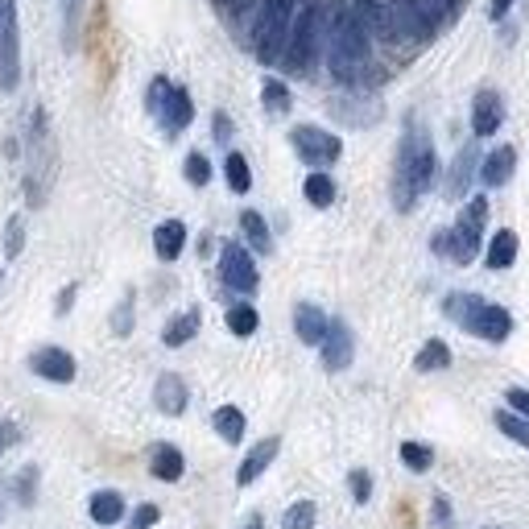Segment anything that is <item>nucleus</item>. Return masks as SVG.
<instances>
[{
	"instance_id": "nucleus-14",
	"label": "nucleus",
	"mask_w": 529,
	"mask_h": 529,
	"mask_svg": "<svg viewBox=\"0 0 529 529\" xmlns=\"http://www.w3.org/2000/svg\"><path fill=\"white\" fill-rule=\"evenodd\" d=\"M278 451H281V439H260L257 447L244 455V463H240V472H236V484L240 488H249L252 480H260V472L278 459Z\"/></svg>"
},
{
	"instance_id": "nucleus-12",
	"label": "nucleus",
	"mask_w": 529,
	"mask_h": 529,
	"mask_svg": "<svg viewBox=\"0 0 529 529\" xmlns=\"http://www.w3.org/2000/svg\"><path fill=\"white\" fill-rule=\"evenodd\" d=\"M158 120H162L166 133H182V128L195 120V104H190V91L187 87H170V96H166L162 112H158Z\"/></svg>"
},
{
	"instance_id": "nucleus-20",
	"label": "nucleus",
	"mask_w": 529,
	"mask_h": 529,
	"mask_svg": "<svg viewBox=\"0 0 529 529\" xmlns=\"http://www.w3.org/2000/svg\"><path fill=\"white\" fill-rule=\"evenodd\" d=\"M484 219H488V198H472V203L463 207V216H459L455 232L463 236L472 249H480V236H484Z\"/></svg>"
},
{
	"instance_id": "nucleus-27",
	"label": "nucleus",
	"mask_w": 529,
	"mask_h": 529,
	"mask_svg": "<svg viewBox=\"0 0 529 529\" xmlns=\"http://www.w3.org/2000/svg\"><path fill=\"white\" fill-rule=\"evenodd\" d=\"M413 5H418V13L431 21L434 29L451 25V21L459 17V0H413Z\"/></svg>"
},
{
	"instance_id": "nucleus-33",
	"label": "nucleus",
	"mask_w": 529,
	"mask_h": 529,
	"mask_svg": "<svg viewBox=\"0 0 529 529\" xmlns=\"http://www.w3.org/2000/svg\"><path fill=\"white\" fill-rule=\"evenodd\" d=\"M314 517H319L314 501H298V504H290V509H286L281 529H314Z\"/></svg>"
},
{
	"instance_id": "nucleus-15",
	"label": "nucleus",
	"mask_w": 529,
	"mask_h": 529,
	"mask_svg": "<svg viewBox=\"0 0 529 529\" xmlns=\"http://www.w3.org/2000/svg\"><path fill=\"white\" fill-rule=\"evenodd\" d=\"M153 402H158V410H162V413L178 418V413L187 410V381L174 377V372H162L158 385H153Z\"/></svg>"
},
{
	"instance_id": "nucleus-40",
	"label": "nucleus",
	"mask_w": 529,
	"mask_h": 529,
	"mask_svg": "<svg viewBox=\"0 0 529 529\" xmlns=\"http://www.w3.org/2000/svg\"><path fill=\"white\" fill-rule=\"evenodd\" d=\"M21 244H25V232H21V219H9V236H5V257H17Z\"/></svg>"
},
{
	"instance_id": "nucleus-21",
	"label": "nucleus",
	"mask_w": 529,
	"mask_h": 529,
	"mask_svg": "<svg viewBox=\"0 0 529 529\" xmlns=\"http://www.w3.org/2000/svg\"><path fill=\"white\" fill-rule=\"evenodd\" d=\"M87 513H91V521H96V525H117V521L125 517V496L112 493V488H104V493L91 496Z\"/></svg>"
},
{
	"instance_id": "nucleus-10",
	"label": "nucleus",
	"mask_w": 529,
	"mask_h": 529,
	"mask_svg": "<svg viewBox=\"0 0 529 529\" xmlns=\"http://www.w3.org/2000/svg\"><path fill=\"white\" fill-rule=\"evenodd\" d=\"M29 368L42 381H55V385H71L75 381V356L66 348H37L29 356Z\"/></svg>"
},
{
	"instance_id": "nucleus-31",
	"label": "nucleus",
	"mask_w": 529,
	"mask_h": 529,
	"mask_svg": "<svg viewBox=\"0 0 529 529\" xmlns=\"http://www.w3.org/2000/svg\"><path fill=\"white\" fill-rule=\"evenodd\" d=\"M224 174H228V187H232L236 195H249V187H252V174H249V162H244V153H228Z\"/></svg>"
},
{
	"instance_id": "nucleus-45",
	"label": "nucleus",
	"mask_w": 529,
	"mask_h": 529,
	"mask_svg": "<svg viewBox=\"0 0 529 529\" xmlns=\"http://www.w3.org/2000/svg\"><path fill=\"white\" fill-rule=\"evenodd\" d=\"M509 9H513V0H493V9H488V13H493V21H501Z\"/></svg>"
},
{
	"instance_id": "nucleus-6",
	"label": "nucleus",
	"mask_w": 529,
	"mask_h": 529,
	"mask_svg": "<svg viewBox=\"0 0 529 529\" xmlns=\"http://www.w3.org/2000/svg\"><path fill=\"white\" fill-rule=\"evenodd\" d=\"M21 83V37H17V0H0V87L13 91Z\"/></svg>"
},
{
	"instance_id": "nucleus-28",
	"label": "nucleus",
	"mask_w": 529,
	"mask_h": 529,
	"mask_svg": "<svg viewBox=\"0 0 529 529\" xmlns=\"http://www.w3.org/2000/svg\"><path fill=\"white\" fill-rule=\"evenodd\" d=\"M211 422H216V431H219V439H224V443H240L244 439V413L236 410V405H219Z\"/></svg>"
},
{
	"instance_id": "nucleus-47",
	"label": "nucleus",
	"mask_w": 529,
	"mask_h": 529,
	"mask_svg": "<svg viewBox=\"0 0 529 529\" xmlns=\"http://www.w3.org/2000/svg\"><path fill=\"white\" fill-rule=\"evenodd\" d=\"M216 137H219V141H228V137H232V125H228V117H216Z\"/></svg>"
},
{
	"instance_id": "nucleus-11",
	"label": "nucleus",
	"mask_w": 529,
	"mask_h": 529,
	"mask_svg": "<svg viewBox=\"0 0 529 529\" xmlns=\"http://www.w3.org/2000/svg\"><path fill=\"white\" fill-rule=\"evenodd\" d=\"M323 364L331 368V372H340V368H348L351 364V356H356V340H351V331H348V323H331L327 327V335H323Z\"/></svg>"
},
{
	"instance_id": "nucleus-23",
	"label": "nucleus",
	"mask_w": 529,
	"mask_h": 529,
	"mask_svg": "<svg viewBox=\"0 0 529 529\" xmlns=\"http://www.w3.org/2000/svg\"><path fill=\"white\" fill-rule=\"evenodd\" d=\"M434 252H443V257H451L455 260V265H472V257L480 249H472V244L463 240V236L455 232V228H451V232H439L434 236Z\"/></svg>"
},
{
	"instance_id": "nucleus-44",
	"label": "nucleus",
	"mask_w": 529,
	"mask_h": 529,
	"mask_svg": "<svg viewBox=\"0 0 529 529\" xmlns=\"http://www.w3.org/2000/svg\"><path fill=\"white\" fill-rule=\"evenodd\" d=\"M504 397H509V405H513V410H517V413H525V418H529V389H509V393H504Z\"/></svg>"
},
{
	"instance_id": "nucleus-49",
	"label": "nucleus",
	"mask_w": 529,
	"mask_h": 529,
	"mask_svg": "<svg viewBox=\"0 0 529 529\" xmlns=\"http://www.w3.org/2000/svg\"><path fill=\"white\" fill-rule=\"evenodd\" d=\"M244 529H265V521H260V513H252V517H249V525H244Z\"/></svg>"
},
{
	"instance_id": "nucleus-36",
	"label": "nucleus",
	"mask_w": 529,
	"mask_h": 529,
	"mask_svg": "<svg viewBox=\"0 0 529 529\" xmlns=\"http://www.w3.org/2000/svg\"><path fill=\"white\" fill-rule=\"evenodd\" d=\"M260 99H265V108L270 112H290V87L278 79H270L265 87H260Z\"/></svg>"
},
{
	"instance_id": "nucleus-7",
	"label": "nucleus",
	"mask_w": 529,
	"mask_h": 529,
	"mask_svg": "<svg viewBox=\"0 0 529 529\" xmlns=\"http://www.w3.org/2000/svg\"><path fill=\"white\" fill-rule=\"evenodd\" d=\"M290 141H294V153L306 166H331V162H340V153H343L340 137L327 133V128H314V125H298L290 133Z\"/></svg>"
},
{
	"instance_id": "nucleus-37",
	"label": "nucleus",
	"mask_w": 529,
	"mask_h": 529,
	"mask_svg": "<svg viewBox=\"0 0 529 529\" xmlns=\"http://www.w3.org/2000/svg\"><path fill=\"white\" fill-rule=\"evenodd\" d=\"M187 182L190 187H207L211 182V162L203 153H187Z\"/></svg>"
},
{
	"instance_id": "nucleus-18",
	"label": "nucleus",
	"mask_w": 529,
	"mask_h": 529,
	"mask_svg": "<svg viewBox=\"0 0 529 529\" xmlns=\"http://www.w3.org/2000/svg\"><path fill=\"white\" fill-rule=\"evenodd\" d=\"M149 472L158 475V480H166V484H174V480H182V472H187V459H182L178 447L158 443V447L149 451Z\"/></svg>"
},
{
	"instance_id": "nucleus-32",
	"label": "nucleus",
	"mask_w": 529,
	"mask_h": 529,
	"mask_svg": "<svg viewBox=\"0 0 529 529\" xmlns=\"http://www.w3.org/2000/svg\"><path fill=\"white\" fill-rule=\"evenodd\" d=\"M257 327H260V314L252 310V306H232V310H228V331L232 335L244 340V335H252Z\"/></svg>"
},
{
	"instance_id": "nucleus-26",
	"label": "nucleus",
	"mask_w": 529,
	"mask_h": 529,
	"mask_svg": "<svg viewBox=\"0 0 529 529\" xmlns=\"http://www.w3.org/2000/svg\"><path fill=\"white\" fill-rule=\"evenodd\" d=\"M302 195H306V203H314V207H331L335 203V182L327 178L323 170H314V174H306Z\"/></svg>"
},
{
	"instance_id": "nucleus-17",
	"label": "nucleus",
	"mask_w": 529,
	"mask_h": 529,
	"mask_svg": "<svg viewBox=\"0 0 529 529\" xmlns=\"http://www.w3.org/2000/svg\"><path fill=\"white\" fill-rule=\"evenodd\" d=\"M513 170H517V149H513V145H501V149H493L484 158L480 178H484V187H504V182L513 178Z\"/></svg>"
},
{
	"instance_id": "nucleus-24",
	"label": "nucleus",
	"mask_w": 529,
	"mask_h": 529,
	"mask_svg": "<svg viewBox=\"0 0 529 529\" xmlns=\"http://www.w3.org/2000/svg\"><path fill=\"white\" fill-rule=\"evenodd\" d=\"M195 331H198V310H187V314H178V319L166 323L162 343H166V348H182V343L195 340Z\"/></svg>"
},
{
	"instance_id": "nucleus-3",
	"label": "nucleus",
	"mask_w": 529,
	"mask_h": 529,
	"mask_svg": "<svg viewBox=\"0 0 529 529\" xmlns=\"http://www.w3.org/2000/svg\"><path fill=\"white\" fill-rule=\"evenodd\" d=\"M447 319H455L463 331L480 335V340L488 343H504L513 331V314L504 310V306L488 302V298H475V294H451L447 298Z\"/></svg>"
},
{
	"instance_id": "nucleus-13",
	"label": "nucleus",
	"mask_w": 529,
	"mask_h": 529,
	"mask_svg": "<svg viewBox=\"0 0 529 529\" xmlns=\"http://www.w3.org/2000/svg\"><path fill=\"white\" fill-rule=\"evenodd\" d=\"M504 120V108H501V96L496 91H480L472 104V133L475 137H493Z\"/></svg>"
},
{
	"instance_id": "nucleus-38",
	"label": "nucleus",
	"mask_w": 529,
	"mask_h": 529,
	"mask_svg": "<svg viewBox=\"0 0 529 529\" xmlns=\"http://www.w3.org/2000/svg\"><path fill=\"white\" fill-rule=\"evenodd\" d=\"M166 96H170V79H162V75H158V79L149 83V99H145V104H149V112H153V117H158V112H162Z\"/></svg>"
},
{
	"instance_id": "nucleus-41",
	"label": "nucleus",
	"mask_w": 529,
	"mask_h": 529,
	"mask_svg": "<svg viewBox=\"0 0 529 529\" xmlns=\"http://www.w3.org/2000/svg\"><path fill=\"white\" fill-rule=\"evenodd\" d=\"M351 496H356L360 504H368V496H372V480H368V472H351Z\"/></svg>"
},
{
	"instance_id": "nucleus-8",
	"label": "nucleus",
	"mask_w": 529,
	"mask_h": 529,
	"mask_svg": "<svg viewBox=\"0 0 529 529\" xmlns=\"http://www.w3.org/2000/svg\"><path fill=\"white\" fill-rule=\"evenodd\" d=\"M219 278H224V286L236 290V294H252V290L260 286L252 252L240 249V244H224V252H219Z\"/></svg>"
},
{
	"instance_id": "nucleus-22",
	"label": "nucleus",
	"mask_w": 529,
	"mask_h": 529,
	"mask_svg": "<svg viewBox=\"0 0 529 529\" xmlns=\"http://www.w3.org/2000/svg\"><path fill=\"white\" fill-rule=\"evenodd\" d=\"M513 260H517V232H496L493 236V244H488V257H484V265L488 270H509Z\"/></svg>"
},
{
	"instance_id": "nucleus-16",
	"label": "nucleus",
	"mask_w": 529,
	"mask_h": 529,
	"mask_svg": "<svg viewBox=\"0 0 529 529\" xmlns=\"http://www.w3.org/2000/svg\"><path fill=\"white\" fill-rule=\"evenodd\" d=\"M327 327H331V319H327V314L319 310V306L302 302V306L294 310V331H298V340L310 343V348H319V343H323Z\"/></svg>"
},
{
	"instance_id": "nucleus-43",
	"label": "nucleus",
	"mask_w": 529,
	"mask_h": 529,
	"mask_svg": "<svg viewBox=\"0 0 529 529\" xmlns=\"http://www.w3.org/2000/svg\"><path fill=\"white\" fill-rule=\"evenodd\" d=\"M17 439H21L17 426H13V422H0V455H5V451H9Z\"/></svg>"
},
{
	"instance_id": "nucleus-9",
	"label": "nucleus",
	"mask_w": 529,
	"mask_h": 529,
	"mask_svg": "<svg viewBox=\"0 0 529 529\" xmlns=\"http://www.w3.org/2000/svg\"><path fill=\"white\" fill-rule=\"evenodd\" d=\"M389 25H393V42H426L434 25L418 13L413 0H389Z\"/></svg>"
},
{
	"instance_id": "nucleus-5",
	"label": "nucleus",
	"mask_w": 529,
	"mask_h": 529,
	"mask_svg": "<svg viewBox=\"0 0 529 529\" xmlns=\"http://www.w3.org/2000/svg\"><path fill=\"white\" fill-rule=\"evenodd\" d=\"M319 42H323V9H319V5H306L302 17H298L294 29H290L286 58H281V63H286L294 75L310 71L314 55H319Z\"/></svg>"
},
{
	"instance_id": "nucleus-4",
	"label": "nucleus",
	"mask_w": 529,
	"mask_h": 529,
	"mask_svg": "<svg viewBox=\"0 0 529 529\" xmlns=\"http://www.w3.org/2000/svg\"><path fill=\"white\" fill-rule=\"evenodd\" d=\"M290 29H294V0H260L257 25H252V55L265 66L281 63Z\"/></svg>"
},
{
	"instance_id": "nucleus-2",
	"label": "nucleus",
	"mask_w": 529,
	"mask_h": 529,
	"mask_svg": "<svg viewBox=\"0 0 529 529\" xmlns=\"http://www.w3.org/2000/svg\"><path fill=\"white\" fill-rule=\"evenodd\" d=\"M434 145L422 128H410L402 141V153H397V178H393V203L397 211H410L426 190L434 187Z\"/></svg>"
},
{
	"instance_id": "nucleus-39",
	"label": "nucleus",
	"mask_w": 529,
	"mask_h": 529,
	"mask_svg": "<svg viewBox=\"0 0 529 529\" xmlns=\"http://www.w3.org/2000/svg\"><path fill=\"white\" fill-rule=\"evenodd\" d=\"M158 521H162V509H158V504H141V509L133 513V521H128V529H153Z\"/></svg>"
},
{
	"instance_id": "nucleus-25",
	"label": "nucleus",
	"mask_w": 529,
	"mask_h": 529,
	"mask_svg": "<svg viewBox=\"0 0 529 529\" xmlns=\"http://www.w3.org/2000/svg\"><path fill=\"white\" fill-rule=\"evenodd\" d=\"M240 232L249 236L252 252H270L273 240H270V224L260 219V211H240Z\"/></svg>"
},
{
	"instance_id": "nucleus-42",
	"label": "nucleus",
	"mask_w": 529,
	"mask_h": 529,
	"mask_svg": "<svg viewBox=\"0 0 529 529\" xmlns=\"http://www.w3.org/2000/svg\"><path fill=\"white\" fill-rule=\"evenodd\" d=\"M112 327H117L120 335H128V331H133V298H125V302H120L117 319H112Z\"/></svg>"
},
{
	"instance_id": "nucleus-48",
	"label": "nucleus",
	"mask_w": 529,
	"mask_h": 529,
	"mask_svg": "<svg viewBox=\"0 0 529 529\" xmlns=\"http://www.w3.org/2000/svg\"><path fill=\"white\" fill-rule=\"evenodd\" d=\"M434 517H439V521H447V517H451V509H447V501H434Z\"/></svg>"
},
{
	"instance_id": "nucleus-19",
	"label": "nucleus",
	"mask_w": 529,
	"mask_h": 529,
	"mask_svg": "<svg viewBox=\"0 0 529 529\" xmlns=\"http://www.w3.org/2000/svg\"><path fill=\"white\" fill-rule=\"evenodd\" d=\"M182 249H187V224H178V219L158 224V232H153V252L162 260H178Z\"/></svg>"
},
{
	"instance_id": "nucleus-1",
	"label": "nucleus",
	"mask_w": 529,
	"mask_h": 529,
	"mask_svg": "<svg viewBox=\"0 0 529 529\" xmlns=\"http://www.w3.org/2000/svg\"><path fill=\"white\" fill-rule=\"evenodd\" d=\"M327 66L340 83H360L368 71V29L356 17V9L335 5L331 29H327Z\"/></svg>"
},
{
	"instance_id": "nucleus-34",
	"label": "nucleus",
	"mask_w": 529,
	"mask_h": 529,
	"mask_svg": "<svg viewBox=\"0 0 529 529\" xmlns=\"http://www.w3.org/2000/svg\"><path fill=\"white\" fill-rule=\"evenodd\" d=\"M472 166H475V149H472V145H467V149L455 158V174H451V182H447V195H455V198L463 195V190H467V174H472Z\"/></svg>"
},
{
	"instance_id": "nucleus-35",
	"label": "nucleus",
	"mask_w": 529,
	"mask_h": 529,
	"mask_svg": "<svg viewBox=\"0 0 529 529\" xmlns=\"http://www.w3.org/2000/svg\"><path fill=\"white\" fill-rule=\"evenodd\" d=\"M402 463L410 467V472H426V467L434 463V451L426 447V443H402Z\"/></svg>"
},
{
	"instance_id": "nucleus-30",
	"label": "nucleus",
	"mask_w": 529,
	"mask_h": 529,
	"mask_svg": "<svg viewBox=\"0 0 529 529\" xmlns=\"http://www.w3.org/2000/svg\"><path fill=\"white\" fill-rule=\"evenodd\" d=\"M447 364H451V348L443 340H426V348H422L418 360H413L418 372H434V368H447Z\"/></svg>"
},
{
	"instance_id": "nucleus-29",
	"label": "nucleus",
	"mask_w": 529,
	"mask_h": 529,
	"mask_svg": "<svg viewBox=\"0 0 529 529\" xmlns=\"http://www.w3.org/2000/svg\"><path fill=\"white\" fill-rule=\"evenodd\" d=\"M496 426L504 431V439L521 443V447L529 451V418H525V413H517V410H501V413H496Z\"/></svg>"
},
{
	"instance_id": "nucleus-46",
	"label": "nucleus",
	"mask_w": 529,
	"mask_h": 529,
	"mask_svg": "<svg viewBox=\"0 0 529 529\" xmlns=\"http://www.w3.org/2000/svg\"><path fill=\"white\" fill-rule=\"evenodd\" d=\"M71 302H75V286H66V290H63V298H58V314L71 310Z\"/></svg>"
}]
</instances>
